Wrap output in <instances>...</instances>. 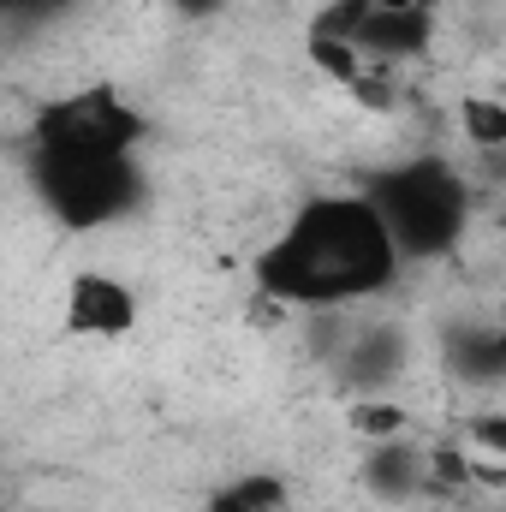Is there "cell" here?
Here are the masks:
<instances>
[{
	"label": "cell",
	"mask_w": 506,
	"mask_h": 512,
	"mask_svg": "<svg viewBox=\"0 0 506 512\" xmlns=\"http://www.w3.org/2000/svg\"><path fill=\"white\" fill-rule=\"evenodd\" d=\"M399 262L405 256L370 197H316L256 256V286L274 304L334 310V304H358V298L387 292Z\"/></svg>",
	"instance_id": "cell-1"
},
{
	"label": "cell",
	"mask_w": 506,
	"mask_h": 512,
	"mask_svg": "<svg viewBox=\"0 0 506 512\" xmlns=\"http://www.w3.org/2000/svg\"><path fill=\"white\" fill-rule=\"evenodd\" d=\"M471 453L477 459H506V411H477L471 417Z\"/></svg>",
	"instance_id": "cell-10"
},
{
	"label": "cell",
	"mask_w": 506,
	"mask_h": 512,
	"mask_svg": "<svg viewBox=\"0 0 506 512\" xmlns=\"http://www.w3.org/2000/svg\"><path fill=\"white\" fill-rule=\"evenodd\" d=\"M346 423H352V435H364L370 447H381V441H399L405 435V423H411V411L399 405V399H352V411H346Z\"/></svg>",
	"instance_id": "cell-7"
},
{
	"label": "cell",
	"mask_w": 506,
	"mask_h": 512,
	"mask_svg": "<svg viewBox=\"0 0 506 512\" xmlns=\"http://www.w3.org/2000/svg\"><path fill=\"white\" fill-rule=\"evenodd\" d=\"M280 507H286V483H280V477H262V471L227 483V489L209 501V512H280Z\"/></svg>",
	"instance_id": "cell-8"
},
{
	"label": "cell",
	"mask_w": 506,
	"mask_h": 512,
	"mask_svg": "<svg viewBox=\"0 0 506 512\" xmlns=\"http://www.w3.org/2000/svg\"><path fill=\"white\" fill-rule=\"evenodd\" d=\"M370 203L381 209L387 233L399 256L423 262V256H447L465 227H471V197H465V179L447 167V161H405V167H387L370 191Z\"/></svg>",
	"instance_id": "cell-3"
},
{
	"label": "cell",
	"mask_w": 506,
	"mask_h": 512,
	"mask_svg": "<svg viewBox=\"0 0 506 512\" xmlns=\"http://www.w3.org/2000/svg\"><path fill=\"white\" fill-rule=\"evenodd\" d=\"M358 48L370 54V66H399L417 60L429 48V12H376L358 24Z\"/></svg>",
	"instance_id": "cell-5"
},
{
	"label": "cell",
	"mask_w": 506,
	"mask_h": 512,
	"mask_svg": "<svg viewBox=\"0 0 506 512\" xmlns=\"http://www.w3.org/2000/svg\"><path fill=\"white\" fill-rule=\"evenodd\" d=\"M370 6H376V12H423L429 0H370Z\"/></svg>",
	"instance_id": "cell-11"
},
{
	"label": "cell",
	"mask_w": 506,
	"mask_h": 512,
	"mask_svg": "<svg viewBox=\"0 0 506 512\" xmlns=\"http://www.w3.org/2000/svg\"><path fill=\"white\" fill-rule=\"evenodd\" d=\"M60 304H66V328L84 334V340H126L131 328H137V316H143L137 292L120 274H108V268L72 274V286H66Z\"/></svg>",
	"instance_id": "cell-4"
},
{
	"label": "cell",
	"mask_w": 506,
	"mask_h": 512,
	"mask_svg": "<svg viewBox=\"0 0 506 512\" xmlns=\"http://www.w3.org/2000/svg\"><path fill=\"white\" fill-rule=\"evenodd\" d=\"M459 131H465L477 149L501 155L506 149V102L501 96H471V102L459 108Z\"/></svg>",
	"instance_id": "cell-9"
},
{
	"label": "cell",
	"mask_w": 506,
	"mask_h": 512,
	"mask_svg": "<svg viewBox=\"0 0 506 512\" xmlns=\"http://www.w3.org/2000/svg\"><path fill=\"white\" fill-rule=\"evenodd\" d=\"M304 54H310V66H316L322 78H334V84H346V90H352V84L370 72V54H364L352 36H328V30H310Z\"/></svg>",
	"instance_id": "cell-6"
},
{
	"label": "cell",
	"mask_w": 506,
	"mask_h": 512,
	"mask_svg": "<svg viewBox=\"0 0 506 512\" xmlns=\"http://www.w3.org/2000/svg\"><path fill=\"white\" fill-rule=\"evenodd\" d=\"M173 6H179V12H197V18H203V12H221L227 0H173Z\"/></svg>",
	"instance_id": "cell-12"
},
{
	"label": "cell",
	"mask_w": 506,
	"mask_h": 512,
	"mask_svg": "<svg viewBox=\"0 0 506 512\" xmlns=\"http://www.w3.org/2000/svg\"><path fill=\"white\" fill-rule=\"evenodd\" d=\"M143 120L131 114L114 90H84L60 108L42 114V149H36V179L42 203L72 221V227H102L126 215L137 197V167L131 143Z\"/></svg>",
	"instance_id": "cell-2"
}]
</instances>
